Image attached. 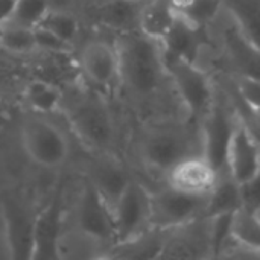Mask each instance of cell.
I'll return each mask as SVG.
<instances>
[{
    "instance_id": "10",
    "label": "cell",
    "mask_w": 260,
    "mask_h": 260,
    "mask_svg": "<svg viewBox=\"0 0 260 260\" xmlns=\"http://www.w3.org/2000/svg\"><path fill=\"white\" fill-rule=\"evenodd\" d=\"M149 187L152 204V227L175 229L207 215L209 197L190 195L165 183Z\"/></svg>"
},
{
    "instance_id": "9",
    "label": "cell",
    "mask_w": 260,
    "mask_h": 260,
    "mask_svg": "<svg viewBox=\"0 0 260 260\" xmlns=\"http://www.w3.org/2000/svg\"><path fill=\"white\" fill-rule=\"evenodd\" d=\"M222 171L241 189L253 184L260 177V139L239 111L225 145Z\"/></svg>"
},
{
    "instance_id": "7",
    "label": "cell",
    "mask_w": 260,
    "mask_h": 260,
    "mask_svg": "<svg viewBox=\"0 0 260 260\" xmlns=\"http://www.w3.org/2000/svg\"><path fill=\"white\" fill-rule=\"evenodd\" d=\"M111 213L116 239L114 245L128 242L152 229L151 187L134 175L113 204Z\"/></svg>"
},
{
    "instance_id": "22",
    "label": "cell",
    "mask_w": 260,
    "mask_h": 260,
    "mask_svg": "<svg viewBox=\"0 0 260 260\" xmlns=\"http://www.w3.org/2000/svg\"><path fill=\"white\" fill-rule=\"evenodd\" d=\"M35 43L37 49L50 52V53H69L73 49V44L64 41L58 35L52 34L50 30L38 26L35 27Z\"/></svg>"
},
{
    "instance_id": "20",
    "label": "cell",
    "mask_w": 260,
    "mask_h": 260,
    "mask_svg": "<svg viewBox=\"0 0 260 260\" xmlns=\"http://www.w3.org/2000/svg\"><path fill=\"white\" fill-rule=\"evenodd\" d=\"M0 47L11 53H27L37 49L35 29L15 24H0Z\"/></svg>"
},
{
    "instance_id": "6",
    "label": "cell",
    "mask_w": 260,
    "mask_h": 260,
    "mask_svg": "<svg viewBox=\"0 0 260 260\" xmlns=\"http://www.w3.org/2000/svg\"><path fill=\"white\" fill-rule=\"evenodd\" d=\"M18 137L24 155L38 168L58 169L70 157L67 134L47 114L24 116L18 125Z\"/></svg>"
},
{
    "instance_id": "21",
    "label": "cell",
    "mask_w": 260,
    "mask_h": 260,
    "mask_svg": "<svg viewBox=\"0 0 260 260\" xmlns=\"http://www.w3.org/2000/svg\"><path fill=\"white\" fill-rule=\"evenodd\" d=\"M40 26L70 44H73L79 34V21L67 9H50Z\"/></svg>"
},
{
    "instance_id": "16",
    "label": "cell",
    "mask_w": 260,
    "mask_h": 260,
    "mask_svg": "<svg viewBox=\"0 0 260 260\" xmlns=\"http://www.w3.org/2000/svg\"><path fill=\"white\" fill-rule=\"evenodd\" d=\"M178 14L168 0H143L137 11V30L145 37L165 46L174 27Z\"/></svg>"
},
{
    "instance_id": "2",
    "label": "cell",
    "mask_w": 260,
    "mask_h": 260,
    "mask_svg": "<svg viewBox=\"0 0 260 260\" xmlns=\"http://www.w3.org/2000/svg\"><path fill=\"white\" fill-rule=\"evenodd\" d=\"M198 152H206L203 126L186 114L139 120L131 137L134 174L148 186L163 183L172 166Z\"/></svg>"
},
{
    "instance_id": "12",
    "label": "cell",
    "mask_w": 260,
    "mask_h": 260,
    "mask_svg": "<svg viewBox=\"0 0 260 260\" xmlns=\"http://www.w3.org/2000/svg\"><path fill=\"white\" fill-rule=\"evenodd\" d=\"M73 229L111 247L116 242L111 209L90 181L84 184L78 197L73 213Z\"/></svg>"
},
{
    "instance_id": "13",
    "label": "cell",
    "mask_w": 260,
    "mask_h": 260,
    "mask_svg": "<svg viewBox=\"0 0 260 260\" xmlns=\"http://www.w3.org/2000/svg\"><path fill=\"white\" fill-rule=\"evenodd\" d=\"M0 215L3 222L5 244L9 257L32 259L37 215H32L23 203L12 197L2 200Z\"/></svg>"
},
{
    "instance_id": "1",
    "label": "cell",
    "mask_w": 260,
    "mask_h": 260,
    "mask_svg": "<svg viewBox=\"0 0 260 260\" xmlns=\"http://www.w3.org/2000/svg\"><path fill=\"white\" fill-rule=\"evenodd\" d=\"M120 56V90L137 113V122L184 114L166 64L163 46L137 29L117 37Z\"/></svg>"
},
{
    "instance_id": "24",
    "label": "cell",
    "mask_w": 260,
    "mask_h": 260,
    "mask_svg": "<svg viewBox=\"0 0 260 260\" xmlns=\"http://www.w3.org/2000/svg\"><path fill=\"white\" fill-rule=\"evenodd\" d=\"M247 210L250 212L251 218L256 221V224L260 227V203L259 204H256L254 207H251V209H247Z\"/></svg>"
},
{
    "instance_id": "15",
    "label": "cell",
    "mask_w": 260,
    "mask_h": 260,
    "mask_svg": "<svg viewBox=\"0 0 260 260\" xmlns=\"http://www.w3.org/2000/svg\"><path fill=\"white\" fill-rule=\"evenodd\" d=\"M64 229L62 203L61 197H56L35 218L32 259H58V244Z\"/></svg>"
},
{
    "instance_id": "5",
    "label": "cell",
    "mask_w": 260,
    "mask_h": 260,
    "mask_svg": "<svg viewBox=\"0 0 260 260\" xmlns=\"http://www.w3.org/2000/svg\"><path fill=\"white\" fill-rule=\"evenodd\" d=\"M233 215V213H232ZM232 215H204L171 230L163 259L216 257Z\"/></svg>"
},
{
    "instance_id": "18",
    "label": "cell",
    "mask_w": 260,
    "mask_h": 260,
    "mask_svg": "<svg viewBox=\"0 0 260 260\" xmlns=\"http://www.w3.org/2000/svg\"><path fill=\"white\" fill-rule=\"evenodd\" d=\"M23 99L32 113L52 114L62 104L61 90L44 79H32L23 90Z\"/></svg>"
},
{
    "instance_id": "19",
    "label": "cell",
    "mask_w": 260,
    "mask_h": 260,
    "mask_svg": "<svg viewBox=\"0 0 260 260\" xmlns=\"http://www.w3.org/2000/svg\"><path fill=\"white\" fill-rule=\"evenodd\" d=\"M50 9L52 6L49 0H17L11 17L5 23L35 29L41 24Z\"/></svg>"
},
{
    "instance_id": "3",
    "label": "cell",
    "mask_w": 260,
    "mask_h": 260,
    "mask_svg": "<svg viewBox=\"0 0 260 260\" xmlns=\"http://www.w3.org/2000/svg\"><path fill=\"white\" fill-rule=\"evenodd\" d=\"M66 119L73 133L98 154H116L120 143L117 117L107 96L91 91L66 102Z\"/></svg>"
},
{
    "instance_id": "23",
    "label": "cell",
    "mask_w": 260,
    "mask_h": 260,
    "mask_svg": "<svg viewBox=\"0 0 260 260\" xmlns=\"http://www.w3.org/2000/svg\"><path fill=\"white\" fill-rule=\"evenodd\" d=\"M200 0H168V3L177 11L178 15H187Z\"/></svg>"
},
{
    "instance_id": "8",
    "label": "cell",
    "mask_w": 260,
    "mask_h": 260,
    "mask_svg": "<svg viewBox=\"0 0 260 260\" xmlns=\"http://www.w3.org/2000/svg\"><path fill=\"white\" fill-rule=\"evenodd\" d=\"M78 67L94 91L110 96L120 88V56L116 40H87L79 49Z\"/></svg>"
},
{
    "instance_id": "11",
    "label": "cell",
    "mask_w": 260,
    "mask_h": 260,
    "mask_svg": "<svg viewBox=\"0 0 260 260\" xmlns=\"http://www.w3.org/2000/svg\"><path fill=\"white\" fill-rule=\"evenodd\" d=\"M222 172L224 171L206 152H198L172 166L163 183L190 195L209 197L218 186Z\"/></svg>"
},
{
    "instance_id": "4",
    "label": "cell",
    "mask_w": 260,
    "mask_h": 260,
    "mask_svg": "<svg viewBox=\"0 0 260 260\" xmlns=\"http://www.w3.org/2000/svg\"><path fill=\"white\" fill-rule=\"evenodd\" d=\"M177 99L184 114L204 125L219 98V82L212 70L197 61L165 53Z\"/></svg>"
},
{
    "instance_id": "17",
    "label": "cell",
    "mask_w": 260,
    "mask_h": 260,
    "mask_svg": "<svg viewBox=\"0 0 260 260\" xmlns=\"http://www.w3.org/2000/svg\"><path fill=\"white\" fill-rule=\"evenodd\" d=\"M139 5L131 0H107L98 3V20L108 29L119 30L120 34L136 30Z\"/></svg>"
},
{
    "instance_id": "14",
    "label": "cell",
    "mask_w": 260,
    "mask_h": 260,
    "mask_svg": "<svg viewBox=\"0 0 260 260\" xmlns=\"http://www.w3.org/2000/svg\"><path fill=\"white\" fill-rule=\"evenodd\" d=\"M136 174L116 155V154H98V160L90 169L88 181L108 203L110 209Z\"/></svg>"
},
{
    "instance_id": "26",
    "label": "cell",
    "mask_w": 260,
    "mask_h": 260,
    "mask_svg": "<svg viewBox=\"0 0 260 260\" xmlns=\"http://www.w3.org/2000/svg\"><path fill=\"white\" fill-rule=\"evenodd\" d=\"M131 2H137V3H140V2H143V0H131Z\"/></svg>"
},
{
    "instance_id": "25",
    "label": "cell",
    "mask_w": 260,
    "mask_h": 260,
    "mask_svg": "<svg viewBox=\"0 0 260 260\" xmlns=\"http://www.w3.org/2000/svg\"><path fill=\"white\" fill-rule=\"evenodd\" d=\"M72 0H49L52 9H64Z\"/></svg>"
}]
</instances>
